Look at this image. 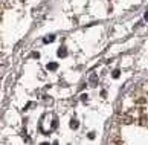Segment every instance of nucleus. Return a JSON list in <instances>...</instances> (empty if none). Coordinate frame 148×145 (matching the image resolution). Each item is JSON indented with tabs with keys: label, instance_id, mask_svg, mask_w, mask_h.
I'll use <instances>...</instances> for the list:
<instances>
[{
	"label": "nucleus",
	"instance_id": "obj_6",
	"mask_svg": "<svg viewBox=\"0 0 148 145\" xmlns=\"http://www.w3.org/2000/svg\"><path fill=\"white\" fill-rule=\"evenodd\" d=\"M113 78H119V70H113Z\"/></svg>",
	"mask_w": 148,
	"mask_h": 145
},
{
	"label": "nucleus",
	"instance_id": "obj_5",
	"mask_svg": "<svg viewBox=\"0 0 148 145\" xmlns=\"http://www.w3.org/2000/svg\"><path fill=\"white\" fill-rule=\"evenodd\" d=\"M70 127H72V128H76V127H78V122H76V121L73 119L72 122H70Z\"/></svg>",
	"mask_w": 148,
	"mask_h": 145
},
{
	"label": "nucleus",
	"instance_id": "obj_2",
	"mask_svg": "<svg viewBox=\"0 0 148 145\" xmlns=\"http://www.w3.org/2000/svg\"><path fill=\"white\" fill-rule=\"evenodd\" d=\"M57 67H58L57 63H49V64H47V69H49V70H55Z\"/></svg>",
	"mask_w": 148,
	"mask_h": 145
},
{
	"label": "nucleus",
	"instance_id": "obj_8",
	"mask_svg": "<svg viewBox=\"0 0 148 145\" xmlns=\"http://www.w3.org/2000/svg\"><path fill=\"white\" fill-rule=\"evenodd\" d=\"M41 145H49V144H41Z\"/></svg>",
	"mask_w": 148,
	"mask_h": 145
},
{
	"label": "nucleus",
	"instance_id": "obj_4",
	"mask_svg": "<svg viewBox=\"0 0 148 145\" xmlns=\"http://www.w3.org/2000/svg\"><path fill=\"white\" fill-rule=\"evenodd\" d=\"M53 40H55V37H53V35H49V37H46L43 41H45V43H51V41H53Z\"/></svg>",
	"mask_w": 148,
	"mask_h": 145
},
{
	"label": "nucleus",
	"instance_id": "obj_7",
	"mask_svg": "<svg viewBox=\"0 0 148 145\" xmlns=\"http://www.w3.org/2000/svg\"><path fill=\"white\" fill-rule=\"evenodd\" d=\"M52 145H58V142H57V141H55V142H53V144H52Z\"/></svg>",
	"mask_w": 148,
	"mask_h": 145
},
{
	"label": "nucleus",
	"instance_id": "obj_1",
	"mask_svg": "<svg viewBox=\"0 0 148 145\" xmlns=\"http://www.w3.org/2000/svg\"><path fill=\"white\" fill-rule=\"evenodd\" d=\"M89 81H90V86H96V82H98V78H96V75H95V74H90V76H89Z\"/></svg>",
	"mask_w": 148,
	"mask_h": 145
},
{
	"label": "nucleus",
	"instance_id": "obj_3",
	"mask_svg": "<svg viewBox=\"0 0 148 145\" xmlns=\"http://www.w3.org/2000/svg\"><path fill=\"white\" fill-rule=\"evenodd\" d=\"M66 54H67V51H66V47H60V51H58V57H64Z\"/></svg>",
	"mask_w": 148,
	"mask_h": 145
}]
</instances>
